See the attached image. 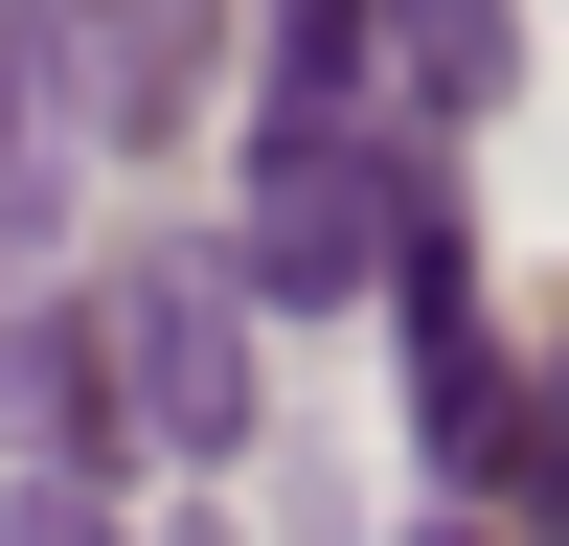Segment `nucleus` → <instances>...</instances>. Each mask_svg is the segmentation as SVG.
Wrapping results in <instances>:
<instances>
[{
  "label": "nucleus",
  "mask_w": 569,
  "mask_h": 546,
  "mask_svg": "<svg viewBox=\"0 0 569 546\" xmlns=\"http://www.w3.org/2000/svg\"><path fill=\"white\" fill-rule=\"evenodd\" d=\"M388 318H410V455H433V501H501V318H479V251H456V182H410L388 228Z\"/></svg>",
  "instance_id": "3"
},
{
  "label": "nucleus",
  "mask_w": 569,
  "mask_h": 546,
  "mask_svg": "<svg viewBox=\"0 0 569 546\" xmlns=\"http://www.w3.org/2000/svg\"><path fill=\"white\" fill-rule=\"evenodd\" d=\"M46 46H69V114H91V160H160L182 114H206V69H228V0H46Z\"/></svg>",
  "instance_id": "4"
},
{
  "label": "nucleus",
  "mask_w": 569,
  "mask_h": 546,
  "mask_svg": "<svg viewBox=\"0 0 569 546\" xmlns=\"http://www.w3.org/2000/svg\"><path fill=\"white\" fill-rule=\"evenodd\" d=\"M251 251H137L91 273V364H114V455H160V478H206V455H251Z\"/></svg>",
  "instance_id": "2"
},
{
  "label": "nucleus",
  "mask_w": 569,
  "mask_h": 546,
  "mask_svg": "<svg viewBox=\"0 0 569 546\" xmlns=\"http://www.w3.org/2000/svg\"><path fill=\"white\" fill-rule=\"evenodd\" d=\"M410 182H433V114L388 91V23L365 0H273V69H251V296L273 318H342L365 273H388Z\"/></svg>",
  "instance_id": "1"
},
{
  "label": "nucleus",
  "mask_w": 569,
  "mask_h": 546,
  "mask_svg": "<svg viewBox=\"0 0 569 546\" xmlns=\"http://www.w3.org/2000/svg\"><path fill=\"white\" fill-rule=\"evenodd\" d=\"M365 23H388V91H410V114H501V0H365Z\"/></svg>",
  "instance_id": "6"
},
{
  "label": "nucleus",
  "mask_w": 569,
  "mask_h": 546,
  "mask_svg": "<svg viewBox=\"0 0 569 546\" xmlns=\"http://www.w3.org/2000/svg\"><path fill=\"white\" fill-rule=\"evenodd\" d=\"M69 160H91V114H69V46H46V0H0V251L69 205Z\"/></svg>",
  "instance_id": "5"
},
{
  "label": "nucleus",
  "mask_w": 569,
  "mask_h": 546,
  "mask_svg": "<svg viewBox=\"0 0 569 546\" xmlns=\"http://www.w3.org/2000/svg\"><path fill=\"white\" fill-rule=\"evenodd\" d=\"M501 524H569V364L525 387V455H501Z\"/></svg>",
  "instance_id": "7"
}]
</instances>
